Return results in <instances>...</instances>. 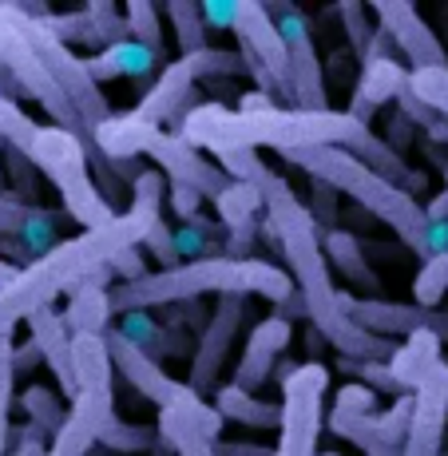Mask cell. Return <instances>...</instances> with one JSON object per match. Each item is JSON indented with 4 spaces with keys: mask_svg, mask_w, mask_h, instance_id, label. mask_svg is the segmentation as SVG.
I'll use <instances>...</instances> for the list:
<instances>
[{
    "mask_svg": "<svg viewBox=\"0 0 448 456\" xmlns=\"http://www.w3.org/2000/svg\"><path fill=\"white\" fill-rule=\"evenodd\" d=\"M448 433V362L433 365L425 381L412 389V425L401 456H444Z\"/></svg>",
    "mask_w": 448,
    "mask_h": 456,
    "instance_id": "2e32d148",
    "label": "cell"
},
{
    "mask_svg": "<svg viewBox=\"0 0 448 456\" xmlns=\"http://www.w3.org/2000/svg\"><path fill=\"white\" fill-rule=\"evenodd\" d=\"M12 397H16V346L12 338L0 341V456H8L12 441Z\"/></svg>",
    "mask_w": 448,
    "mask_h": 456,
    "instance_id": "e575fe53",
    "label": "cell"
},
{
    "mask_svg": "<svg viewBox=\"0 0 448 456\" xmlns=\"http://www.w3.org/2000/svg\"><path fill=\"white\" fill-rule=\"evenodd\" d=\"M409 425H412V393L409 397H397L385 413H369V417L330 413V433L357 444L365 456H401Z\"/></svg>",
    "mask_w": 448,
    "mask_h": 456,
    "instance_id": "ac0fdd59",
    "label": "cell"
},
{
    "mask_svg": "<svg viewBox=\"0 0 448 456\" xmlns=\"http://www.w3.org/2000/svg\"><path fill=\"white\" fill-rule=\"evenodd\" d=\"M29 333H32V346L40 349L44 365L52 370V377L60 381L64 389L68 405L80 397V381H76V357H72V333H68V322H64V310L56 305H44L40 314H32L29 322Z\"/></svg>",
    "mask_w": 448,
    "mask_h": 456,
    "instance_id": "cb8c5ba5",
    "label": "cell"
},
{
    "mask_svg": "<svg viewBox=\"0 0 448 456\" xmlns=\"http://www.w3.org/2000/svg\"><path fill=\"white\" fill-rule=\"evenodd\" d=\"M330 413H341V417H369L377 413V393L369 389L362 381H349L346 389L338 393V401H333Z\"/></svg>",
    "mask_w": 448,
    "mask_h": 456,
    "instance_id": "7bdbcfd3",
    "label": "cell"
},
{
    "mask_svg": "<svg viewBox=\"0 0 448 456\" xmlns=\"http://www.w3.org/2000/svg\"><path fill=\"white\" fill-rule=\"evenodd\" d=\"M278 385H282V428H278L274 456H318V433L326 425L322 401L330 389V370L318 362H305Z\"/></svg>",
    "mask_w": 448,
    "mask_h": 456,
    "instance_id": "9c48e42d",
    "label": "cell"
},
{
    "mask_svg": "<svg viewBox=\"0 0 448 456\" xmlns=\"http://www.w3.org/2000/svg\"><path fill=\"white\" fill-rule=\"evenodd\" d=\"M20 409L29 413V425H37L48 441H56L64 433L68 417H72V405H64V397L56 389H48V385H29L20 393Z\"/></svg>",
    "mask_w": 448,
    "mask_h": 456,
    "instance_id": "4dcf8cb0",
    "label": "cell"
},
{
    "mask_svg": "<svg viewBox=\"0 0 448 456\" xmlns=\"http://www.w3.org/2000/svg\"><path fill=\"white\" fill-rule=\"evenodd\" d=\"M318 456H341V452H318Z\"/></svg>",
    "mask_w": 448,
    "mask_h": 456,
    "instance_id": "11a10c76",
    "label": "cell"
},
{
    "mask_svg": "<svg viewBox=\"0 0 448 456\" xmlns=\"http://www.w3.org/2000/svg\"><path fill=\"white\" fill-rule=\"evenodd\" d=\"M108 270L116 274V282H139V278L151 274V270H147V262H143V250H139V247L119 250L116 258L108 262Z\"/></svg>",
    "mask_w": 448,
    "mask_h": 456,
    "instance_id": "bcb514c9",
    "label": "cell"
},
{
    "mask_svg": "<svg viewBox=\"0 0 448 456\" xmlns=\"http://www.w3.org/2000/svg\"><path fill=\"white\" fill-rule=\"evenodd\" d=\"M183 139L199 151L234 155V151H310V147H341L349 155H362V147L373 139V127L357 124L349 111H297V108H274V111H239L223 103H195L187 116L175 124Z\"/></svg>",
    "mask_w": 448,
    "mask_h": 456,
    "instance_id": "3957f363",
    "label": "cell"
},
{
    "mask_svg": "<svg viewBox=\"0 0 448 456\" xmlns=\"http://www.w3.org/2000/svg\"><path fill=\"white\" fill-rule=\"evenodd\" d=\"M167 203H171L179 223H195V218H203V195L191 191V187H183V183H167Z\"/></svg>",
    "mask_w": 448,
    "mask_h": 456,
    "instance_id": "ee69618b",
    "label": "cell"
},
{
    "mask_svg": "<svg viewBox=\"0 0 448 456\" xmlns=\"http://www.w3.org/2000/svg\"><path fill=\"white\" fill-rule=\"evenodd\" d=\"M278 103L270 100L266 92H246L242 100H239V111H274Z\"/></svg>",
    "mask_w": 448,
    "mask_h": 456,
    "instance_id": "f5cc1de1",
    "label": "cell"
},
{
    "mask_svg": "<svg viewBox=\"0 0 448 456\" xmlns=\"http://www.w3.org/2000/svg\"><path fill=\"white\" fill-rule=\"evenodd\" d=\"M155 444H163V436H159V428H155V425H127V420L116 417V425L103 433L100 449L135 456V452H151Z\"/></svg>",
    "mask_w": 448,
    "mask_h": 456,
    "instance_id": "d590c367",
    "label": "cell"
},
{
    "mask_svg": "<svg viewBox=\"0 0 448 456\" xmlns=\"http://www.w3.org/2000/svg\"><path fill=\"white\" fill-rule=\"evenodd\" d=\"M40 362H44V357H40V349L32 346V341H29V346H20V349H16V377H24L29 370H37Z\"/></svg>",
    "mask_w": 448,
    "mask_h": 456,
    "instance_id": "816d5d0a",
    "label": "cell"
},
{
    "mask_svg": "<svg viewBox=\"0 0 448 456\" xmlns=\"http://www.w3.org/2000/svg\"><path fill=\"white\" fill-rule=\"evenodd\" d=\"M341 305L362 330L377 338H412V333H436L448 346V310H420L412 302H389V297H357L341 290Z\"/></svg>",
    "mask_w": 448,
    "mask_h": 456,
    "instance_id": "4fadbf2b",
    "label": "cell"
},
{
    "mask_svg": "<svg viewBox=\"0 0 448 456\" xmlns=\"http://www.w3.org/2000/svg\"><path fill=\"white\" fill-rule=\"evenodd\" d=\"M258 207H266L262 191L254 183H242L234 179L223 195L215 199V210H218V223H223V234H239V231H254V215Z\"/></svg>",
    "mask_w": 448,
    "mask_h": 456,
    "instance_id": "f546056e",
    "label": "cell"
},
{
    "mask_svg": "<svg viewBox=\"0 0 448 456\" xmlns=\"http://www.w3.org/2000/svg\"><path fill=\"white\" fill-rule=\"evenodd\" d=\"M282 159H289L297 171L310 175V179L330 183L338 195L354 199L362 210L381 218L420 262L433 258V231H428V215H425V207L417 203V195L393 187L385 175L365 167L357 155L341 151V147H310V151H294V155H282Z\"/></svg>",
    "mask_w": 448,
    "mask_h": 456,
    "instance_id": "8992f818",
    "label": "cell"
},
{
    "mask_svg": "<svg viewBox=\"0 0 448 456\" xmlns=\"http://www.w3.org/2000/svg\"><path fill=\"white\" fill-rule=\"evenodd\" d=\"M266 297V302L282 305L289 294H297L294 278L282 266L266 258H231V254H215V258H191L175 270H151L139 282H116L111 286V310H163V305L199 302V297Z\"/></svg>",
    "mask_w": 448,
    "mask_h": 456,
    "instance_id": "277c9868",
    "label": "cell"
},
{
    "mask_svg": "<svg viewBox=\"0 0 448 456\" xmlns=\"http://www.w3.org/2000/svg\"><path fill=\"white\" fill-rule=\"evenodd\" d=\"M143 155L147 159H155V171H163L167 183H183V187H191V191H199L203 199H210V203H215V199L234 183L215 159H207V151L191 147L179 131L159 127L151 139H147Z\"/></svg>",
    "mask_w": 448,
    "mask_h": 456,
    "instance_id": "7c38bea8",
    "label": "cell"
},
{
    "mask_svg": "<svg viewBox=\"0 0 448 456\" xmlns=\"http://www.w3.org/2000/svg\"><path fill=\"white\" fill-rule=\"evenodd\" d=\"M322 247H326L330 270H338L349 286H357L362 297H381V278H377V270L369 266L365 247L357 234L341 231V226H330V231L322 234Z\"/></svg>",
    "mask_w": 448,
    "mask_h": 456,
    "instance_id": "d4e9b609",
    "label": "cell"
},
{
    "mask_svg": "<svg viewBox=\"0 0 448 456\" xmlns=\"http://www.w3.org/2000/svg\"><path fill=\"white\" fill-rule=\"evenodd\" d=\"M310 191H314V218H318V226H322V218H333V199H338V191L318 179H310Z\"/></svg>",
    "mask_w": 448,
    "mask_h": 456,
    "instance_id": "681fc988",
    "label": "cell"
},
{
    "mask_svg": "<svg viewBox=\"0 0 448 456\" xmlns=\"http://www.w3.org/2000/svg\"><path fill=\"white\" fill-rule=\"evenodd\" d=\"M369 12H373L377 28L393 40V48L412 64V72H417V68L448 64V52H444L441 37L428 28V20L412 4H405V0H377Z\"/></svg>",
    "mask_w": 448,
    "mask_h": 456,
    "instance_id": "e0dca14e",
    "label": "cell"
},
{
    "mask_svg": "<svg viewBox=\"0 0 448 456\" xmlns=\"http://www.w3.org/2000/svg\"><path fill=\"white\" fill-rule=\"evenodd\" d=\"M48 32L56 37L60 44H80V48H111V44L119 40H131L127 32V20H123V12L111 0H92V4H84L80 12H52L48 20Z\"/></svg>",
    "mask_w": 448,
    "mask_h": 456,
    "instance_id": "ffe728a7",
    "label": "cell"
},
{
    "mask_svg": "<svg viewBox=\"0 0 448 456\" xmlns=\"http://www.w3.org/2000/svg\"><path fill=\"white\" fill-rule=\"evenodd\" d=\"M0 143L20 151L52 187L64 199V210L84 226V231H100L111 226L123 210H116L108 199L100 195L95 183L92 155L72 131L56 124H37L32 116H24L20 103L0 95Z\"/></svg>",
    "mask_w": 448,
    "mask_h": 456,
    "instance_id": "5b68a950",
    "label": "cell"
},
{
    "mask_svg": "<svg viewBox=\"0 0 448 456\" xmlns=\"http://www.w3.org/2000/svg\"><path fill=\"white\" fill-rule=\"evenodd\" d=\"M444 456H448V452H444Z\"/></svg>",
    "mask_w": 448,
    "mask_h": 456,
    "instance_id": "9f6ffc18",
    "label": "cell"
},
{
    "mask_svg": "<svg viewBox=\"0 0 448 456\" xmlns=\"http://www.w3.org/2000/svg\"><path fill=\"white\" fill-rule=\"evenodd\" d=\"M405 92L412 95L417 103H425L428 111L448 119V64L441 68H409V80H405Z\"/></svg>",
    "mask_w": 448,
    "mask_h": 456,
    "instance_id": "836d02e7",
    "label": "cell"
},
{
    "mask_svg": "<svg viewBox=\"0 0 448 456\" xmlns=\"http://www.w3.org/2000/svg\"><path fill=\"white\" fill-rule=\"evenodd\" d=\"M16 278H20V266H16V262H4V258H0V290H8Z\"/></svg>",
    "mask_w": 448,
    "mask_h": 456,
    "instance_id": "db71d44e",
    "label": "cell"
},
{
    "mask_svg": "<svg viewBox=\"0 0 448 456\" xmlns=\"http://www.w3.org/2000/svg\"><path fill=\"white\" fill-rule=\"evenodd\" d=\"M341 370H346V373H357L373 393H389V397H409L405 385L397 381V373L389 370V362H349V357H341Z\"/></svg>",
    "mask_w": 448,
    "mask_h": 456,
    "instance_id": "60d3db41",
    "label": "cell"
},
{
    "mask_svg": "<svg viewBox=\"0 0 448 456\" xmlns=\"http://www.w3.org/2000/svg\"><path fill=\"white\" fill-rule=\"evenodd\" d=\"M274 16L278 32L286 40L289 52V76H294V108L297 111H330V92H326V76H322V60L314 48V32H310V16L294 4V0H278L266 4Z\"/></svg>",
    "mask_w": 448,
    "mask_h": 456,
    "instance_id": "8fae6325",
    "label": "cell"
},
{
    "mask_svg": "<svg viewBox=\"0 0 448 456\" xmlns=\"http://www.w3.org/2000/svg\"><path fill=\"white\" fill-rule=\"evenodd\" d=\"M159 64H163L159 52L143 48L139 40H119V44H111V48H103V52H95V56L84 60L87 76H92L95 84L123 80V76H131V80H143V76H151Z\"/></svg>",
    "mask_w": 448,
    "mask_h": 456,
    "instance_id": "4316f807",
    "label": "cell"
},
{
    "mask_svg": "<svg viewBox=\"0 0 448 456\" xmlns=\"http://www.w3.org/2000/svg\"><path fill=\"white\" fill-rule=\"evenodd\" d=\"M163 199H167V175L147 167L135 183H131V207L123 210L111 226L100 231H84L76 239H64L52 254L37 258L32 266L20 270L8 290H0V341L12 338L20 322H32L44 305H56V297L72 294L87 274L103 270L119 250H131L143 242L147 226L163 218Z\"/></svg>",
    "mask_w": 448,
    "mask_h": 456,
    "instance_id": "7a4b0ae2",
    "label": "cell"
},
{
    "mask_svg": "<svg viewBox=\"0 0 448 456\" xmlns=\"http://www.w3.org/2000/svg\"><path fill=\"white\" fill-rule=\"evenodd\" d=\"M56 231H60V215H56V210L32 207L29 223H24V231H20V242H24V250L32 254V262L44 258V254H52V250L60 247Z\"/></svg>",
    "mask_w": 448,
    "mask_h": 456,
    "instance_id": "74e56055",
    "label": "cell"
},
{
    "mask_svg": "<svg viewBox=\"0 0 448 456\" xmlns=\"http://www.w3.org/2000/svg\"><path fill=\"white\" fill-rule=\"evenodd\" d=\"M289 338H294V322H289L286 314H270V318H262L258 326L250 330V338H246L239 370H234V385L246 389V393H258L262 385L270 381V373H274L278 357L286 354Z\"/></svg>",
    "mask_w": 448,
    "mask_h": 456,
    "instance_id": "7402d4cb",
    "label": "cell"
},
{
    "mask_svg": "<svg viewBox=\"0 0 448 456\" xmlns=\"http://www.w3.org/2000/svg\"><path fill=\"white\" fill-rule=\"evenodd\" d=\"M139 250L151 254V258L159 262V270H175V266H183L179 247H175V231L167 226V218H155V223L147 226V234H143V242H139Z\"/></svg>",
    "mask_w": 448,
    "mask_h": 456,
    "instance_id": "b9f144b4",
    "label": "cell"
},
{
    "mask_svg": "<svg viewBox=\"0 0 448 456\" xmlns=\"http://www.w3.org/2000/svg\"><path fill=\"white\" fill-rule=\"evenodd\" d=\"M338 20H341V28H346V37H349V52H354L357 60H365L369 48H373V40H377V28L369 24V8L362 4V0H341Z\"/></svg>",
    "mask_w": 448,
    "mask_h": 456,
    "instance_id": "f35d334b",
    "label": "cell"
},
{
    "mask_svg": "<svg viewBox=\"0 0 448 456\" xmlns=\"http://www.w3.org/2000/svg\"><path fill=\"white\" fill-rule=\"evenodd\" d=\"M246 302H250V297H242V294L215 297L210 322H207V330L199 333V346H195V354H191V377H187V385L199 393V397H207V393H218V377H223L226 354H231L234 338H239V330H242Z\"/></svg>",
    "mask_w": 448,
    "mask_h": 456,
    "instance_id": "5bb4252c",
    "label": "cell"
},
{
    "mask_svg": "<svg viewBox=\"0 0 448 456\" xmlns=\"http://www.w3.org/2000/svg\"><path fill=\"white\" fill-rule=\"evenodd\" d=\"M116 330L123 333L127 341H135L139 349H143L147 357H187L195 354L191 349V338L183 333L179 326H163V322L151 318V310H131V314H119Z\"/></svg>",
    "mask_w": 448,
    "mask_h": 456,
    "instance_id": "484cf974",
    "label": "cell"
},
{
    "mask_svg": "<svg viewBox=\"0 0 448 456\" xmlns=\"http://www.w3.org/2000/svg\"><path fill=\"white\" fill-rule=\"evenodd\" d=\"M29 37H32V48H37V56L44 60V68L52 72V80L60 84V92L68 95V103L76 108V116L84 119V127L92 131V139H95V127H100L103 119L116 116V111L108 108V95H103L100 84L87 76L84 60L76 56L68 44H60L56 37H52L48 24L37 20V16H32V24H29Z\"/></svg>",
    "mask_w": 448,
    "mask_h": 456,
    "instance_id": "30bf717a",
    "label": "cell"
},
{
    "mask_svg": "<svg viewBox=\"0 0 448 456\" xmlns=\"http://www.w3.org/2000/svg\"><path fill=\"white\" fill-rule=\"evenodd\" d=\"M48 452H52V441L37 425H24L20 433H16V456H48Z\"/></svg>",
    "mask_w": 448,
    "mask_h": 456,
    "instance_id": "c3c4849f",
    "label": "cell"
},
{
    "mask_svg": "<svg viewBox=\"0 0 448 456\" xmlns=\"http://www.w3.org/2000/svg\"><path fill=\"white\" fill-rule=\"evenodd\" d=\"M123 20H127V32L131 40H139L143 48L159 52L163 56V24H159V8L147 4V0H127V8H123Z\"/></svg>",
    "mask_w": 448,
    "mask_h": 456,
    "instance_id": "8d00e7d4",
    "label": "cell"
},
{
    "mask_svg": "<svg viewBox=\"0 0 448 456\" xmlns=\"http://www.w3.org/2000/svg\"><path fill=\"white\" fill-rule=\"evenodd\" d=\"M231 179L254 183L266 199V226L278 242V254L286 258L289 278L297 286L302 310L310 318V326L338 349L349 362H393L397 341L377 338V333L362 330L341 305V290L333 286V270L326 262V247H322V226L314 218V210L294 195V187L274 171L266 159H258L254 151H234L218 159Z\"/></svg>",
    "mask_w": 448,
    "mask_h": 456,
    "instance_id": "6da1fadb",
    "label": "cell"
},
{
    "mask_svg": "<svg viewBox=\"0 0 448 456\" xmlns=\"http://www.w3.org/2000/svg\"><path fill=\"white\" fill-rule=\"evenodd\" d=\"M448 297V254H433L420 262L417 278H412V305L420 310H441Z\"/></svg>",
    "mask_w": 448,
    "mask_h": 456,
    "instance_id": "d6a6232c",
    "label": "cell"
},
{
    "mask_svg": "<svg viewBox=\"0 0 448 456\" xmlns=\"http://www.w3.org/2000/svg\"><path fill=\"white\" fill-rule=\"evenodd\" d=\"M111 286H116V274L108 266L87 274L72 294H68L64 305V322L72 338H103L111 326H116V310H111Z\"/></svg>",
    "mask_w": 448,
    "mask_h": 456,
    "instance_id": "603a6c76",
    "label": "cell"
},
{
    "mask_svg": "<svg viewBox=\"0 0 448 456\" xmlns=\"http://www.w3.org/2000/svg\"><path fill=\"white\" fill-rule=\"evenodd\" d=\"M210 76H246V64L239 52H226V48H203V52H191V56H179L171 64H163L159 80L143 92L139 100V116L147 124L163 127V124H179L195 103V84L210 80Z\"/></svg>",
    "mask_w": 448,
    "mask_h": 456,
    "instance_id": "52a82bcc",
    "label": "cell"
},
{
    "mask_svg": "<svg viewBox=\"0 0 448 456\" xmlns=\"http://www.w3.org/2000/svg\"><path fill=\"white\" fill-rule=\"evenodd\" d=\"M103 341H108V354H111V365H116V377L119 381H127L131 389L139 393V397H147L151 405H171V401H179L183 393H187V381H175L171 373L163 370L155 357H147L143 349L135 346V341H127L123 333L111 326L103 333Z\"/></svg>",
    "mask_w": 448,
    "mask_h": 456,
    "instance_id": "d6986e66",
    "label": "cell"
},
{
    "mask_svg": "<svg viewBox=\"0 0 448 456\" xmlns=\"http://www.w3.org/2000/svg\"><path fill=\"white\" fill-rule=\"evenodd\" d=\"M234 37H239V56L246 76L254 80V92H266L274 103L294 108V76H289V52L278 32L274 16L262 0H239L234 16Z\"/></svg>",
    "mask_w": 448,
    "mask_h": 456,
    "instance_id": "ba28073f",
    "label": "cell"
},
{
    "mask_svg": "<svg viewBox=\"0 0 448 456\" xmlns=\"http://www.w3.org/2000/svg\"><path fill=\"white\" fill-rule=\"evenodd\" d=\"M381 40H385V32L377 28L373 48H369V56L362 60V80H357L354 100H349V116L365 127L373 124V116L385 108V103L397 100V95L405 92V80H409V72L381 48Z\"/></svg>",
    "mask_w": 448,
    "mask_h": 456,
    "instance_id": "44dd1931",
    "label": "cell"
},
{
    "mask_svg": "<svg viewBox=\"0 0 448 456\" xmlns=\"http://www.w3.org/2000/svg\"><path fill=\"white\" fill-rule=\"evenodd\" d=\"M441 338L436 333H412L397 346V354H393L389 370L397 373V381L405 385V393H412L420 381H425V373L433 370L436 362H441Z\"/></svg>",
    "mask_w": 448,
    "mask_h": 456,
    "instance_id": "f1b7e54d",
    "label": "cell"
},
{
    "mask_svg": "<svg viewBox=\"0 0 448 456\" xmlns=\"http://www.w3.org/2000/svg\"><path fill=\"white\" fill-rule=\"evenodd\" d=\"M215 409L223 413V420H239L246 428H282V401H266V397H254V393L239 389V385H218L215 393Z\"/></svg>",
    "mask_w": 448,
    "mask_h": 456,
    "instance_id": "83f0119b",
    "label": "cell"
},
{
    "mask_svg": "<svg viewBox=\"0 0 448 456\" xmlns=\"http://www.w3.org/2000/svg\"><path fill=\"white\" fill-rule=\"evenodd\" d=\"M29 215H32L29 203H20L16 195H0V234H4V239H20Z\"/></svg>",
    "mask_w": 448,
    "mask_h": 456,
    "instance_id": "f6af8a7d",
    "label": "cell"
},
{
    "mask_svg": "<svg viewBox=\"0 0 448 456\" xmlns=\"http://www.w3.org/2000/svg\"><path fill=\"white\" fill-rule=\"evenodd\" d=\"M0 147H4V143H0ZM0 159H4V175H8V183H12V195L20 199V203L37 207V175L40 171L24 159L20 151H12V147H4V151H0Z\"/></svg>",
    "mask_w": 448,
    "mask_h": 456,
    "instance_id": "ab89813d",
    "label": "cell"
},
{
    "mask_svg": "<svg viewBox=\"0 0 448 456\" xmlns=\"http://www.w3.org/2000/svg\"><path fill=\"white\" fill-rule=\"evenodd\" d=\"M234 16H239V0H210V4H203L207 28H226V32H234Z\"/></svg>",
    "mask_w": 448,
    "mask_h": 456,
    "instance_id": "7dc6e473",
    "label": "cell"
},
{
    "mask_svg": "<svg viewBox=\"0 0 448 456\" xmlns=\"http://www.w3.org/2000/svg\"><path fill=\"white\" fill-rule=\"evenodd\" d=\"M163 12L171 16L175 24V40H179V56H191V52H203L210 48L207 44V20H203V4H195V0H171V4H163Z\"/></svg>",
    "mask_w": 448,
    "mask_h": 456,
    "instance_id": "1f68e13d",
    "label": "cell"
},
{
    "mask_svg": "<svg viewBox=\"0 0 448 456\" xmlns=\"http://www.w3.org/2000/svg\"><path fill=\"white\" fill-rule=\"evenodd\" d=\"M218 433H223V413L207 405L187 385L179 401L159 409V436L175 456H218Z\"/></svg>",
    "mask_w": 448,
    "mask_h": 456,
    "instance_id": "9a60e30c",
    "label": "cell"
},
{
    "mask_svg": "<svg viewBox=\"0 0 448 456\" xmlns=\"http://www.w3.org/2000/svg\"><path fill=\"white\" fill-rule=\"evenodd\" d=\"M218 456H274V444H246V441H218Z\"/></svg>",
    "mask_w": 448,
    "mask_h": 456,
    "instance_id": "f907efd6",
    "label": "cell"
}]
</instances>
